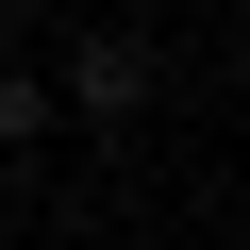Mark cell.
I'll use <instances>...</instances> for the list:
<instances>
[{"label": "cell", "instance_id": "1", "mask_svg": "<svg viewBox=\"0 0 250 250\" xmlns=\"http://www.w3.org/2000/svg\"><path fill=\"white\" fill-rule=\"evenodd\" d=\"M134 100H150V34L134 17H83L67 67H50V117H134Z\"/></svg>", "mask_w": 250, "mask_h": 250}, {"label": "cell", "instance_id": "2", "mask_svg": "<svg viewBox=\"0 0 250 250\" xmlns=\"http://www.w3.org/2000/svg\"><path fill=\"white\" fill-rule=\"evenodd\" d=\"M50 134H67V117H50V67L0 50V150H50Z\"/></svg>", "mask_w": 250, "mask_h": 250}, {"label": "cell", "instance_id": "3", "mask_svg": "<svg viewBox=\"0 0 250 250\" xmlns=\"http://www.w3.org/2000/svg\"><path fill=\"white\" fill-rule=\"evenodd\" d=\"M50 17H67V0H0V50H34V34H50Z\"/></svg>", "mask_w": 250, "mask_h": 250}]
</instances>
